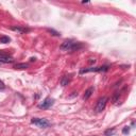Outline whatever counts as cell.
<instances>
[{"instance_id":"17","label":"cell","mask_w":136,"mask_h":136,"mask_svg":"<svg viewBox=\"0 0 136 136\" xmlns=\"http://www.w3.org/2000/svg\"><path fill=\"white\" fill-rule=\"evenodd\" d=\"M0 65H1V63H0Z\"/></svg>"},{"instance_id":"15","label":"cell","mask_w":136,"mask_h":136,"mask_svg":"<svg viewBox=\"0 0 136 136\" xmlns=\"http://www.w3.org/2000/svg\"><path fill=\"white\" fill-rule=\"evenodd\" d=\"M4 87H5L4 83H3V82H1V81H0V89H3Z\"/></svg>"},{"instance_id":"12","label":"cell","mask_w":136,"mask_h":136,"mask_svg":"<svg viewBox=\"0 0 136 136\" xmlns=\"http://www.w3.org/2000/svg\"><path fill=\"white\" fill-rule=\"evenodd\" d=\"M27 67H28L27 64H17V65H15L16 69H25V68H27Z\"/></svg>"},{"instance_id":"9","label":"cell","mask_w":136,"mask_h":136,"mask_svg":"<svg viewBox=\"0 0 136 136\" xmlns=\"http://www.w3.org/2000/svg\"><path fill=\"white\" fill-rule=\"evenodd\" d=\"M10 42H11V38L9 36H5V35L0 36V43H1V44H8Z\"/></svg>"},{"instance_id":"4","label":"cell","mask_w":136,"mask_h":136,"mask_svg":"<svg viewBox=\"0 0 136 136\" xmlns=\"http://www.w3.org/2000/svg\"><path fill=\"white\" fill-rule=\"evenodd\" d=\"M106 102H107V98L106 97H102L101 99H99L98 103L96 105V112L97 113H101L105 108V105H106Z\"/></svg>"},{"instance_id":"6","label":"cell","mask_w":136,"mask_h":136,"mask_svg":"<svg viewBox=\"0 0 136 136\" xmlns=\"http://www.w3.org/2000/svg\"><path fill=\"white\" fill-rule=\"evenodd\" d=\"M14 60L13 58H11V56L6 55V54H1L0 55V63H13Z\"/></svg>"},{"instance_id":"1","label":"cell","mask_w":136,"mask_h":136,"mask_svg":"<svg viewBox=\"0 0 136 136\" xmlns=\"http://www.w3.org/2000/svg\"><path fill=\"white\" fill-rule=\"evenodd\" d=\"M81 47H82V45L80 43H77L71 39H67L61 45L60 48L61 50H64V51H74V50L80 49Z\"/></svg>"},{"instance_id":"16","label":"cell","mask_w":136,"mask_h":136,"mask_svg":"<svg viewBox=\"0 0 136 136\" xmlns=\"http://www.w3.org/2000/svg\"><path fill=\"white\" fill-rule=\"evenodd\" d=\"M35 60H36L35 58H31V59H30V61H31V62H33V61H35Z\"/></svg>"},{"instance_id":"11","label":"cell","mask_w":136,"mask_h":136,"mask_svg":"<svg viewBox=\"0 0 136 136\" xmlns=\"http://www.w3.org/2000/svg\"><path fill=\"white\" fill-rule=\"evenodd\" d=\"M47 31H48L49 33H51L52 35H54V36H61V34H60V32H58V31H55V30H53V29H47Z\"/></svg>"},{"instance_id":"14","label":"cell","mask_w":136,"mask_h":136,"mask_svg":"<svg viewBox=\"0 0 136 136\" xmlns=\"http://www.w3.org/2000/svg\"><path fill=\"white\" fill-rule=\"evenodd\" d=\"M130 132V128L129 127H124L123 128V130H122V133L123 134H127V133H129Z\"/></svg>"},{"instance_id":"13","label":"cell","mask_w":136,"mask_h":136,"mask_svg":"<svg viewBox=\"0 0 136 136\" xmlns=\"http://www.w3.org/2000/svg\"><path fill=\"white\" fill-rule=\"evenodd\" d=\"M114 132H115V130H114V129H110V130L105 131V135H106V136H110V135H112Z\"/></svg>"},{"instance_id":"5","label":"cell","mask_w":136,"mask_h":136,"mask_svg":"<svg viewBox=\"0 0 136 136\" xmlns=\"http://www.w3.org/2000/svg\"><path fill=\"white\" fill-rule=\"evenodd\" d=\"M53 103H54V100H53V99H51V98H46V99H45V100L42 102V103L38 104V107H39V108H43V110H47V108L51 107V106L53 105Z\"/></svg>"},{"instance_id":"10","label":"cell","mask_w":136,"mask_h":136,"mask_svg":"<svg viewBox=\"0 0 136 136\" xmlns=\"http://www.w3.org/2000/svg\"><path fill=\"white\" fill-rule=\"evenodd\" d=\"M69 81H70V79L68 78L67 76H65V77H63V79L61 80V84H62V86H66L68 83H69Z\"/></svg>"},{"instance_id":"7","label":"cell","mask_w":136,"mask_h":136,"mask_svg":"<svg viewBox=\"0 0 136 136\" xmlns=\"http://www.w3.org/2000/svg\"><path fill=\"white\" fill-rule=\"evenodd\" d=\"M13 31H15V32H18V33H27V32H29L30 31V29H28V28H26V27H22V26H17V27H12L11 28Z\"/></svg>"},{"instance_id":"2","label":"cell","mask_w":136,"mask_h":136,"mask_svg":"<svg viewBox=\"0 0 136 136\" xmlns=\"http://www.w3.org/2000/svg\"><path fill=\"white\" fill-rule=\"evenodd\" d=\"M108 70V66H102V67H90V68H84L80 70V73H87V72H101V71H106Z\"/></svg>"},{"instance_id":"3","label":"cell","mask_w":136,"mask_h":136,"mask_svg":"<svg viewBox=\"0 0 136 136\" xmlns=\"http://www.w3.org/2000/svg\"><path fill=\"white\" fill-rule=\"evenodd\" d=\"M31 122L33 124H35V126L39 127V128H47V127L50 126V122L45 118H32Z\"/></svg>"},{"instance_id":"8","label":"cell","mask_w":136,"mask_h":136,"mask_svg":"<svg viewBox=\"0 0 136 136\" xmlns=\"http://www.w3.org/2000/svg\"><path fill=\"white\" fill-rule=\"evenodd\" d=\"M94 93V87H89L86 92H85V95H84V100H87L90 96H92V94Z\"/></svg>"}]
</instances>
